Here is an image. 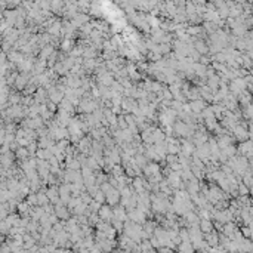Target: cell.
<instances>
[{
	"mask_svg": "<svg viewBox=\"0 0 253 253\" xmlns=\"http://www.w3.org/2000/svg\"><path fill=\"white\" fill-rule=\"evenodd\" d=\"M160 253H172V250H170V249H167V247H163V249L160 250Z\"/></svg>",
	"mask_w": 253,
	"mask_h": 253,
	"instance_id": "3",
	"label": "cell"
},
{
	"mask_svg": "<svg viewBox=\"0 0 253 253\" xmlns=\"http://www.w3.org/2000/svg\"><path fill=\"white\" fill-rule=\"evenodd\" d=\"M193 246H191V243L189 241H184L182 243V246H181V252L182 253H193Z\"/></svg>",
	"mask_w": 253,
	"mask_h": 253,
	"instance_id": "1",
	"label": "cell"
},
{
	"mask_svg": "<svg viewBox=\"0 0 253 253\" xmlns=\"http://www.w3.org/2000/svg\"><path fill=\"white\" fill-rule=\"evenodd\" d=\"M207 241H209V244H216L218 243V237L215 235V234H209V237H207Z\"/></svg>",
	"mask_w": 253,
	"mask_h": 253,
	"instance_id": "2",
	"label": "cell"
}]
</instances>
